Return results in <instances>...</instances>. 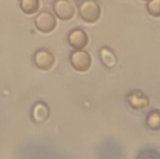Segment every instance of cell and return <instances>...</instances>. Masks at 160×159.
I'll return each mask as SVG.
<instances>
[{
  "label": "cell",
  "mask_w": 160,
  "mask_h": 159,
  "mask_svg": "<svg viewBox=\"0 0 160 159\" xmlns=\"http://www.w3.org/2000/svg\"><path fill=\"white\" fill-rule=\"evenodd\" d=\"M78 14L82 21L88 24H93L100 18L102 8L96 0H84L78 7Z\"/></svg>",
  "instance_id": "1"
},
{
  "label": "cell",
  "mask_w": 160,
  "mask_h": 159,
  "mask_svg": "<svg viewBox=\"0 0 160 159\" xmlns=\"http://www.w3.org/2000/svg\"><path fill=\"white\" fill-rule=\"evenodd\" d=\"M70 63H71L72 69L75 71H88L89 67L92 64V57L87 50L81 49V50H72L70 54Z\"/></svg>",
  "instance_id": "2"
},
{
  "label": "cell",
  "mask_w": 160,
  "mask_h": 159,
  "mask_svg": "<svg viewBox=\"0 0 160 159\" xmlns=\"http://www.w3.org/2000/svg\"><path fill=\"white\" fill-rule=\"evenodd\" d=\"M57 25L56 16L49 11H42L35 17V28L42 33H50Z\"/></svg>",
  "instance_id": "3"
},
{
  "label": "cell",
  "mask_w": 160,
  "mask_h": 159,
  "mask_svg": "<svg viewBox=\"0 0 160 159\" xmlns=\"http://www.w3.org/2000/svg\"><path fill=\"white\" fill-rule=\"evenodd\" d=\"M33 64L38 67L42 71H48L53 67L54 62H56V57L52 52H49L48 49H38V50L33 53L32 56Z\"/></svg>",
  "instance_id": "4"
},
{
  "label": "cell",
  "mask_w": 160,
  "mask_h": 159,
  "mask_svg": "<svg viewBox=\"0 0 160 159\" xmlns=\"http://www.w3.org/2000/svg\"><path fill=\"white\" fill-rule=\"evenodd\" d=\"M53 14L56 16V18H60L63 21H68L75 16V7L68 0H54Z\"/></svg>",
  "instance_id": "5"
},
{
  "label": "cell",
  "mask_w": 160,
  "mask_h": 159,
  "mask_svg": "<svg viewBox=\"0 0 160 159\" xmlns=\"http://www.w3.org/2000/svg\"><path fill=\"white\" fill-rule=\"evenodd\" d=\"M67 42H68V45L74 49V50H81V49H84L88 45L89 36L84 29L75 28V29H71V31L68 32Z\"/></svg>",
  "instance_id": "6"
},
{
  "label": "cell",
  "mask_w": 160,
  "mask_h": 159,
  "mask_svg": "<svg viewBox=\"0 0 160 159\" xmlns=\"http://www.w3.org/2000/svg\"><path fill=\"white\" fill-rule=\"evenodd\" d=\"M49 113H50V110H49L48 103L43 100H38L31 108V119L35 124H43L49 119Z\"/></svg>",
  "instance_id": "7"
},
{
  "label": "cell",
  "mask_w": 160,
  "mask_h": 159,
  "mask_svg": "<svg viewBox=\"0 0 160 159\" xmlns=\"http://www.w3.org/2000/svg\"><path fill=\"white\" fill-rule=\"evenodd\" d=\"M127 102L135 110H141V109H145L149 105V98H148L142 91H134L130 95L127 96Z\"/></svg>",
  "instance_id": "8"
},
{
  "label": "cell",
  "mask_w": 160,
  "mask_h": 159,
  "mask_svg": "<svg viewBox=\"0 0 160 159\" xmlns=\"http://www.w3.org/2000/svg\"><path fill=\"white\" fill-rule=\"evenodd\" d=\"M99 57H100V62H102V64L106 69H114L116 67L117 57H116V53L110 48H107V46L100 48Z\"/></svg>",
  "instance_id": "9"
},
{
  "label": "cell",
  "mask_w": 160,
  "mask_h": 159,
  "mask_svg": "<svg viewBox=\"0 0 160 159\" xmlns=\"http://www.w3.org/2000/svg\"><path fill=\"white\" fill-rule=\"evenodd\" d=\"M20 8L22 13L32 16L39 10V0H20Z\"/></svg>",
  "instance_id": "10"
},
{
  "label": "cell",
  "mask_w": 160,
  "mask_h": 159,
  "mask_svg": "<svg viewBox=\"0 0 160 159\" xmlns=\"http://www.w3.org/2000/svg\"><path fill=\"white\" fill-rule=\"evenodd\" d=\"M146 126L149 130H153V131L160 130V112L159 110H152V112L148 113Z\"/></svg>",
  "instance_id": "11"
},
{
  "label": "cell",
  "mask_w": 160,
  "mask_h": 159,
  "mask_svg": "<svg viewBox=\"0 0 160 159\" xmlns=\"http://www.w3.org/2000/svg\"><path fill=\"white\" fill-rule=\"evenodd\" d=\"M146 10L149 16L159 18L160 17V0H148Z\"/></svg>",
  "instance_id": "12"
},
{
  "label": "cell",
  "mask_w": 160,
  "mask_h": 159,
  "mask_svg": "<svg viewBox=\"0 0 160 159\" xmlns=\"http://www.w3.org/2000/svg\"><path fill=\"white\" fill-rule=\"evenodd\" d=\"M143 159H160V158H159V156H158V158H153L152 155H150V156H146V158H143Z\"/></svg>",
  "instance_id": "13"
},
{
  "label": "cell",
  "mask_w": 160,
  "mask_h": 159,
  "mask_svg": "<svg viewBox=\"0 0 160 159\" xmlns=\"http://www.w3.org/2000/svg\"><path fill=\"white\" fill-rule=\"evenodd\" d=\"M142 2H148V0H142Z\"/></svg>",
  "instance_id": "14"
}]
</instances>
